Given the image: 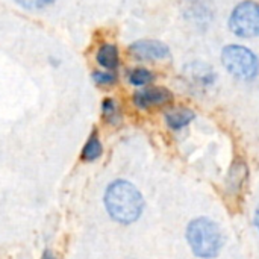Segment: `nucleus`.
Masks as SVG:
<instances>
[{
    "label": "nucleus",
    "mask_w": 259,
    "mask_h": 259,
    "mask_svg": "<svg viewBox=\"0 0 259 259\" xmlns=\"http://www.w3.org/2000/svg\"><path fill=\"white\" fill-rule=\"evenodd\" d=\"M105 206L109 215L123 225L137 222L144 209L143 194L127 181H114L105 193Z\"/></svg>",
    "instance_id": "1"
},
{
    "label": "nucleus",
    "mask_w": 259,
    "mask_h": 259,
    "mask_svg": "<svg viewBox=\"0 0 259 259\" xmlns=\"http://www.w3.org/2000/svg\"><path fill=\"white\" fill-rule=\"evenodd\" d=\"M187 241L194 256L200 259L217 258L225 246L220 226L208 217H197L188 223Z\"/></svg>",
    "instance_id": "2"
},
{
    "label": "nucleus",
    "mask_w": 259,
    "mask_h": 259,
    "mask_svg": "<svg viewBox=\"0 0 259 259\" xmlns=\"http://www.w3.org/2000/svg\"><path fill=\"white\" fill-rule=\"evenodd\" d=\"M222 64L229 74L241 80H252L259 74L258 56L246 46L229 44L222 50Z\"/></svg>",
    "instance_id": "3"
},
{
    "label": "nucleus",
    "mask_w": 259,
    "mask_h": 259,
    "mask_svg": "<svg viewBox=\"0 0 259 259\" xmlns=\"http://www.w3.org/2000/svg\"><path fill=\"white\" fill-rule=\"evenodd\" d=\"M229 29L240 38L259 36V3L253 0L238 3L231 12Z\"/></svg>",
    "instance_id": "4"
},
{
    "label": "nucleus",
    "mask_w": 259,
    "mask_h": 259,
    "mask_svg": "<svg viewBox=\"0 0 259 259\" xmlns=\"http://www.w3.org/2000/svg\"><path fill=\"white\" fill-rule=\"evenodd\" d=\"M129 53L138 61H161L170 58V49L158 39H138L129 47Z\"/></svg>",
    "instance_id": "5"
},
{
    "label": "nucleus",
    "mask_w": 259,
    "mask_h": 259,
    "mask_svg": "<svg viewBox=\"0 0 259 259\" xmlns=\"http://www.w3.org/2000/svg\"><path fill=\"white\" fill-rule=\"evenodd\" d=\"M173 100V94L164 87H150L140 90L134 94V103L141 109H149L153 106H162Z\"/></svg>",
    "instance_id": "6"
},
{
    "label": "nucleus",
    "mask_w": 259,
    "mask_h": 259,
    "mask_svg": "<svg viewBox=\"0 0 259 259\" xmlns=\"http://www.w3.org/2000/svg\"><path fill=\"white\" fill-rule=\"evenodd\" d=\"M185 74L199 87H211L215 82V71L205 62H191L185 67Z\"/></svg>",
    "instance_id": "7"
},
{
    "label": "nucleus",
    "mask_w": 259,
    "mask_h": 259,
    "mask_svg": "<svg viewBox=\"0 0 259 259\" xmlns=\"http://www.w3.org/2000/svg\"><path fill=\"white\" fill-rule=\"evenodd\" d=\"M196 118L194 111L188 109V108H175L171 111H168L165 114V123L170 129L173 131H181L185 126H188L193 120Z\"/></svg>",
    "instance_id": "8"
},
{
    "label": "nucleus",
    "mask_w": 259,
    "mask_h": 259,
    "mask_svg": "<svg viewBox=\"0 0 259 259\" xmlns=\"http://www.w3.org/2000/svg\"><path fill=\"white\" fill-rule=\"evenodd\" d=\"M247 175H249V168L244 164V161L237 159L234 162L231 171H229V176H228V188L234 190V191H240V188L243 187Z\"/></svg>",
    "instance_id": "9"
},
{
    "label": "nucleus",
    "mask_w": 259,
    "mask_h": 259,
    "mask_svg": "<svg viewBox=\"0 0 259 259\" xmlns=\"http://www.w3.org/2000/svg\"><path fill=\"white\" fill-rule=\"evenodd\" d=\"M97 62L112 71L118 67V50L114 44H103L97 52Z\"/></svg>",
    "instance_id": "10"
},
{
    "label": "nucleus",
    "mask_w": 259,
    "mask_h": 259,
    "mask_svg": "<svg viewBox=\"0 0 259 259\" xmlns=\"http://www.w3.org/2000/svg\"><path fill=\"white\" fill-rule=\"evenodd\" d=\"M155 76L147 68H135L129 73V82L135 87H144L150 82H153Z\"/></svg>",
    "instance_id": "11"
},
{
    "label": "nucleus",
    "mask_w": 259,
    "mask_h": 259,
    "mask_svg": "<svg viewBox=\"0 0 259 259\" xmlns=\"http://www.w3.org/2000/svg\"><path fill=\"white\" fill-rule=\"evenodd\" d=\"M102 150H103V149H102V144H100L97 135H93V137L88 140V143L85 144V147H83L82 158H83L85 161H94V159H97V158L102 155Z\"/></svg>",
    "instance_id": "12"
},
{
    "label": "nucleus",
    "mask_w": 259,
    "mask_h": 259,
    "mask_svg": "<svg viewBox=\"0 0 259 259\" xmlns=\"http://www.w3.org/2000/svg\"><path fill=\"white\" fill-rule=\"evenodd\" d=\"M103 117L109 123H117L120 120V111L117 103L112 99H106L103 102Z\"/></svg>",
    "instance_id": "13"
},
{
    "label": "nucleus",
    "mask_w": 259,
    "mask_h": 259,
    "mask_svg": "<svg viewBox=\"0 0 259 259\" xmlns=\"http://www.w3.org/2000/svg\"><path fill=\"white\" fill-rule=\"evenodd\" d=\"M55 0H15L17 5H20L24 9H30V11H36V9H42L47 8L49 5H52Z\"/></svg>",
    "instance_id": "14"
},
{
    "label": "nucleus",
    "mask_w": 259,
    "mask_h": 259,
    "mask_svg": "<svg viewBox=\"0 0 259 259\" xmlns=\"http://www.w3.org/2000/svg\"><path fill=\"white\" fill-rule=\"evenodd\" d=\"M93 79L99 85H112L117 82V76L112 71H94Z\"/></svg>",
    "instance_id": "15"
},
{
    "label": "nucleus",
    "mask_w": 259,
    "mask_h": 259,
    "mask_svg": "<svg viewBox=\"0 0 259 259\" xmlns=\"http://www.w3.org/2000/svg\"><path fill=\"white\" fill-rule=\"evenodd\" d=\"M253 222H255V226L259 231V205L256 206V211H255V217H253Z\"/></svg>",
    "instance_id": "16"
},
{
    "label": "nucleus",
    "mask_w": 259,
    "mask_h": 259,
    "mask_svg": "<svg viewBox=\"0 0 259 259\" xmlns=\"http://www.w3.org/2000/svg\"><path fill=\"white\" fill-rule=\"evenodd\" d=\"M42 259H56V258H55L50 252H46V253H44V256H42Z\"/></svg>",
    "instance_id": "17"
}]
</instances>
